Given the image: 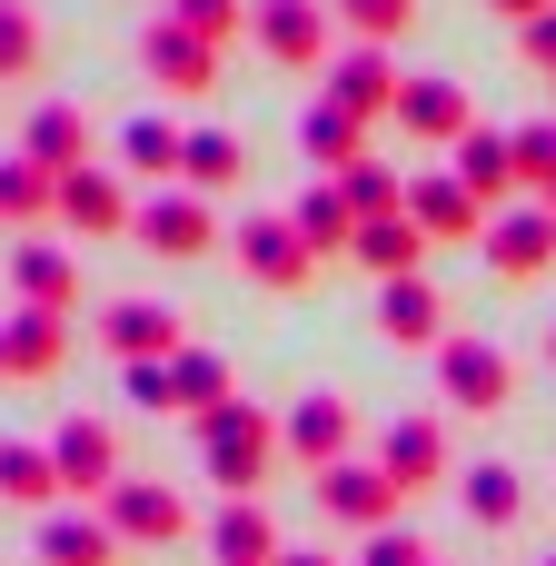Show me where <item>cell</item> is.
Instances as JSON below:
<instances>
[{
    "mask_svg": "<svg viewBox=\"0 0 556 566\" xmlns=\"http://www.w3.org/2000/svg\"><path fill=\"white\" fill-rule=\"evenodd\" d=\"M279 566H328V557H279Z\"/></svg>",
    "mask_w": 556,
    "mask_h": 566,
    "instance_id": "cell-43",
    "label": "cell"
},
{
    "mask_svg": "<svg viewBox=\"0 0 556 566\" xmlns=\"http://www.w3.org/2000/svg\"><path fill=\"white\" fill-rule=\"evenodd\" d=\"M209 547H219V566H279V527H269L259 497H229L209 517Z\"/></svg>",
    "mask_w": 556,
    "mask_h": 566,
    "instance_id": "cell-25",
    "label": "cell"
},
{
    "mask_svg": "<svg viewBox=\"0 0 556 566\" xmlns=\"http://www.w3.org/2000/svg\"><path fill=\"white\" fill-rule=\"evenodd\" d=\"M537 566H556V557H537Z\"/></svg>",
    "mask_w": 556,
    "mask_h": 566,
    "instance_id": "cell-46",
    "label": "cell"
},
{
    "mask_svg": "<svg viewBox=\"0 0 556 566\" xmlns=\"http://www.w3.org/2000/svg\"><path fill=\"white\" fill-rule=\"evenodd\" d=\"M40 566H119V527L99 507H50L40 517Z\"/></svg>",
    "mask_w": 556,
    "mask_h": 566,
    "instance_id": "cell-15",
    "label": "cell"
},
{
    "mask_svg": "<svg viewBox=\"0 0 556 566\" xmlns=\"http://www.w3.org/2000/svg\"><path fill=\"white\" fill-rule=\"evenodd\" d=\"M119 159H129L139 179H179V159H189V129H169V119L149 109V119H129V129H119Z\"/></svg>",
    "mask_w": 556,
    "mask_h": 566,
    "instance_id": "cell-30",
    "label": "cell"
},
{
    "mask_svg": "<svg viewBox=\"0 0 556 566\" xmlns=\"http://www.w3.org/2000/svg\"><path fill=\"white\" fill-rule=\"evenodd\" d=\"M398 119H408V139H438V149H458V139L478 129V109H468L458 80H408V90H398Z\"/></svg>",
    "mask_w": 556,
    "mask_h": 566,
    "instance_id": "cell-19",
    "label": "cell"
},
{
    "mask_svg": "<svg viewBox=\"0 0 556 566\" xmlns=\"http://www.w3.org/2000/svg\"><path fill=\"white\" fill-rule=\"evenodd\" d=\"M40 50H50V40H40V10H30V0H0V80H30Z\"/></svg>",
    "mask_w": 556,
    "mask_h": 566,
    "instance_id": "cell-35",
    "label": "cell"
},
{
    "mask_svg": "<svg viewBox=\"0 0 556 566\" xmlns=\"http://www.w3.org/2000/svg\"><path fill=\"white\" fill-rule=\"evenodd\" d=\"M289 229L308 239V259H358V209H348V189L338 179H318V189H298V209H289Z\"/></svg>",
    "mask_w": 556,
    "mask_h": 566,
    "instance_id": "cell-16",
    "label": "cell"
},
{
    "mask_svg": "<svg viewBox=\"0 0 556 566\" xmlns=\"http://www.w3.org/2000/svg\"><path fill=\"white\" fill-rule=\"evenodd\" d=\"M547 368H556V328H547Z\"/></svg>",
    "mask_w": 556,
    "mask_h": 566,
    "instance_id": "cell-45",
    "label": "cell"
},
{
    "mask_svg": "<svg viewBox=\"0 0 556 566\" xmlns=\"http://www.w3.org/2000/svg\"><path fill=\"white\" fill-rule=\"evenodd\" d=\"M169 20H189L199 40H219V50H229V40L249 30V0H169Z\"/></svg>",
    "mask_w": 556,
    "mask_h": 566,
    "instance_id": "cell-37",
    "label": "cell"
},
{
    "mask_svg": "<svg viewBox=\"0 0 556 566\" xmlns=\"http://www.w3.org/2000/svg\"><path fill=\"white\" fill-rule=\"evenodd\" d=\"M527 60H537V70H556V10H547V20H527Z\"/></svg>",
    "mask_w": 556,
    "mask_h": 566,
    "instance_id": "cell-41",
    "label": "cell"
},
{
    "mask_svg": "<svg viewBox=\"0 0 556 566\" xmlns=\"http://www.w3.org/2000/svg\"><path fill=\"white\" fill-rule=\"evenodd\" d=\"M20 159H40L50 179L90 169V119H80L70 99H40V109H30V129H20Z\"/></svg>",
    "mask_w": 556,
    "mask_h": 566,
    "instance_id": "cell-20",
    "label": "cell"
},
{
    "mask_svg": "<svg viewBox=\"0 0 556 566\" xmlns=\"http://www.w3.org/2000/svg\"><path fill=\"white\" fill-rule=\"evenodd\" d=\"M60 358H70V318H50V308L0 318V378H50Z\"/></svg>",
    "mask_w": 556,
    "mask_h": 566,
    "instance_id": "cell-17",
    "label": "cell"
},
{
    "mask_svg": "<svg viewBox=\"0 0 556 566\" xmlns=\"http://www.w3.org/2000/svg\"><path fill=\"white\" fill-rule=\"evenodd\" d=\"M458 179L478 189V209H507V189H527L517 179V129H468L458 139Z\"/></svg>",
    "mask_w": 556,
    "mask_h": 566,
    "instance_id": "cell-24",
    "label": "cell"
},
{
    "mask_svg": "<svg viewBox=\"0 0 556 566\" xmlns=\"http://www.w3.org/2000/svg\"><path fill=\"white\" fill-rule=\"evenodd\" d=\"M398 90H408V80H398V70H388V50H368V40H348V50L328 60V99H338V109H358V119H388V109H398Z\"/></svg>",
    "mask_w": 556,
    "mask_h": 566,
    "instance_id": "cell-12",
    "label": "cell"
},
{
    "mask_svg": "<svg viewBox=\"0 0 556 566\" xmlns=\"http://www.w3.org/2000/svg\"><path fill=\"white\" fill-rule=\"evenodd\" d=\"M119 368H149V358H179L189 338H179V318L159 308V298H119V308H99V328H90Z\"/></svg>",
    "mask_w": 556,
    "mask_h": 566,
    "instance_id": "cell-6",
    "label": "cell"
},
{
    "mask_svg": "<svg viewBox=\"0 0 556 566\" xmlns=\"http://www.w3.org/2000/svg\"><path fill=\"white\" fill-rule=\"evenodd\" d=\"M119 378H129V398H139V408H169V358H149V368H119Z\"/></svg>",
    "mask_w": 556,
    "mask_h": 566,
    "instance_id": "cell-40",
    "label": "cell"
},
{
    "mask_svg": "<svg viewBox=\"0 0 556 566\" xmlns=\"http://www.w3.org/2000/svg\"><path fill=\"white\" fill-rule=\"evenodd\" d=\"M487 10H497V20H517V30H527V20H547L556 0H487Z\"/></svg>",
    "mask_w": 556,
    "mask_h": 566,
    "instance_id": "cell-42",
    "label": "cell"
},
{
    "mask_svg": "<svg viewBox=\"0 0 556 566\" xmlns=\"http://www.w3.org/2000/svg\"><path fill=\"white\" fill-rule=\"evenodd\" d=\"M547 259H556V209H547V199L487 219V269H497V279H537Z\"/></svg>",
    "mask_w": 556,
    "mask_h": 566,
    "instance_id": "cell-11",
    "label": "cell"
},
{
    "mask_svg": "<svg viewBox=\"0 0 556 566\" xmlns=\"http://www.w3.org/2000/svg\"><path fill=\"white\" fill-rule=\"evenodd\" d=\"M338 189H348V209H358V219H408V179H398V169H378V159H358Z\"/></svg>",
    "mask_w": 556,
    "mask_h": 566,
    "instance_id": "cell-34",
    "label": "cell"
},
{
    "mask_svg": "<svg viewBox=\"0 0 556 566\" xmlns=\"http://www.w3.org/2000/svg\"><path fill=\"white\" fill-rule=\"evenodd\" d=\"M129 239H139L149 259H199V249H219V219H209L199 189H159V199H139Z\"/></svg>",
    "mask_w": 556,
    "mask_h": 566,
    "instance_id": "cell-5",
    "label": "cell"
},
{
    "mask_svg": "<svg viewBox=\"0 0 556 566\" xmlns=\"http://www.w3.org/2000/svg\"><path fill=\"white\" fill-rule=\"evenodd\" d=\"M229 249H239V269H249L259 289H279V298H289V289H308V269H318V259H308V239H298L289 219H249Z\"/></svg>",
    "mask_w": 556,
    "mask_h": 566,
    "instance_id": "cell-9",
    "label": "cell"
},
{
    "mask_svg": "<svg viewBox=\"0 0 556 566\" xmlns=\"http://www.w3.org/2000/svg\"><path fill=\"white\" fill-rule=\"evenodd\" d=\"M318 497H328V517H348V527H368V537L398 527V507H408V497L388 488V468H328Z\"/></svg>",
    "mask_w": 556,
    "mask_h": 566,
    "instance_id": "cell-22",
    "label": "cell"
},
{
    "mask_svg": "<svg viewBox=\"0 0 556 566\" xmlns=\"http://www.w3.org/2000/svg\"><path fill=\"white\" fill-rule=\"evenodd\" d=\"M0 497H10V507H50V497H70V488H60V458L0 438Z\"/></svg>",
    "mask_w": 556,
    "mask_h": 566,
    "instance_id": "cell-29",
    "label": "cell"
},
{
    "mask_svg": "<svg viewBox=\"0 0 556 566\" xmlns=\"http://www.w3.org/2000/svg\"><path fill=\"white\" fill-rule=\"evenodd\" d=\"M537 199H547V209H556V179H547V189H537Z\"/></svg>",
    "mask_w": 556,
    "mask_h": 566,
    "instance_id": "cell-44",
    "label": "cell"
},
{
    "mask_svg": "<svg viewBox=\"0 0 556 566\" xmlns=\"http://www.w3.org/2000/svg\"><path fill=\"white\" fill-rule=\"evenodd\" d=\"M189 428H199V458H209V478H219L229 497L269 488V468H279V448H289V438H279L259 408H239V398H229V408H209V418H189Z\"/></svg>",
    "mask_w": 556,
    "mask_h": 566,
    "instance_id": "cell-1",
    "label": "cell"
},
{
    "mask_svg": "<svg viewBox=\"0 0 556 566\" xmlns=\"http://www.w3.org/2000/svg\"><path fill=\"white\" fill-rule=\"evenodd\" d=\"M50 458H60V488L90 507V497H109L119 488V438L99 428V418H70L60 438H50Z\"/></svg>",
    "mask_w": 556,
    "mask_h": 566,
    "instance_id": "cell-10",
    "label": "cell"
},
{
    "mask_svg": "<svg viewBox=\"0 0 556 566\" xmlns=\"http://www.w3.org/2000/svg\"><path fill=\"white\" fill-rule=\"evenodd\" d=\"M378 328H388L398 348H448V298H438L428 279H388V289H378Z\"/></svg>",
    "mask_w": 556,
    "mask_h": 566,
    "instance_id": "cell-21",
    "label": "cell"
},
{
    "mask_svg": "<svg viewBox=\"0 0 556 566\" xmlns=\"http://www.w3.org/2000/svg\"><path fill=\"white\" fill-rule=\"evenodd\" d=\"M358 566H438V557L418 547V527H378V537H368V557H358Z\"/></svg>",
    "mask_w": 556,
    "mask_h": 566,
    "instance_id": "cell-39",
    "label": "cell"
},
{
    "mask_svg": "<svg viewBox=\"0 0 556 566\" xmlns=\"http://www.w3.org/2000/svg\"><path fill=\"white\" fill-rule=\"evenodd\" d=\"M99 517L119 527V547H179V537H189V507H179L169 488H149V478H119V488L99 497Z\"/></svg>",
    "mask_w": 556,
    "mask_h": 566,
    "instance_id": "cell-7",
    "label": "cell"
},
{
    "mask_svg": "<svg viewBox=\"0 0 556 566\" xmlns=\"http://www.w3.org/2000/svg\"><path fill=\"white\" fill-rule=\"evenodd\" d=\"M298 149H308L328 179H348V169L368 159V119H358V109H338V99H308V119H298Z\"/></svg>",
    "mask_w": 556,
    "mask_h": 566,
    "instance_id": "cell-23",
    "label": "cell"
},
{
    "mask_svg": "<svg viewBox=\"0 0 556 566\" xmlns=\"http://www.w3.org/2000/svg\"><path fill=\"white\" fill-rule=\"evenodd\" d=\"M348 428H358V418H348V398H298L279 438H289V458H298V468H318V478H328V468H348Z\"/></svg>",
    "mask_w": 556,
    "mask_h": 566,
    "instance_id": "cell-18",
    "label": "cell"
},
{
    "mask_svg": "<svg viewBox=\"0 0 556 566\" xmlns=\"http://www.w3.org/2000/svg\"><path fill=\"white\" fill-rule=\"evenodd\" d=\"M10 289H20V308H50V318H70V298H80V269H70L60 249H10Z\"/></svg>",
    "mask_w": 556,
    "mask_h": 566,
    "instance_id": "cell-26",
    "label": "cell"
},
{
    "mask_svg": "<svg viewBox=\"0 0 556 566\" xmlns=\"http://www.w3.org/2000/svg\"><path fill=\"white\" fill-rule=\"evenodd\" d=\"M139 70H149L169 99H199V90H219V40H199L189 20H169V10H159V20L139 30Z\"/></svg>",
    "mask_w": 556,
    "mask_h": 566,
    "instance_id": "cell-4",
    "label": "cell"
},
{
    "mask_svg": "<svg viewBox=\"0 0 556 566\" xmlns=\"http://www.w3.org/2000/svg\"><path fill=\"white\" fill-rule=\"evenodd\" d=\"M458 497H468V517H478V527H517V517H527V488H517V468H497V458H487V468H468V478H458Z\"/></svg>",
    "mask_w": 556,
    "mask_h": 566,
    "instance_id": "cell-32",
    "label": "cell"
},
{
    "mask_svg": "<svg viewBox=\"0 0 556 566\" xmlns=\"http://www.w3.org/2000/svg\"><path fill=\"white\" fill-rule=\"evenodd\" d=\"M60 219L80 229V239H129V219H139V199L109 179V169H70L60 179Z\"/></svg>",
    "mask_w": 556,
    "mask_h": 566,
    "instance_id": "cell-13",
    "label": "cell"
},
{
    "mask_svg": "<svg viewBox=\"0 0 556 566\" xmlns=\"http://www.w3.org/2000/svg\"><path fill=\"white\" fill-rule=\"evenodd\" d=\"M169 408H179V418H209V408H229V368H219L209 348H179V358H169Z\"/></svg>",
    "mask_w": 556,
    "mask_h": 566,
    "instance_id": "cell-31",
    "label": "cell"
},
{
    "mask_svg": "<svg viewBox=\"0 0 556 566\" xmlns=\"http://www.w3.org/2000/svg\"><path fill=\"white\" fill-rule=\"evenodd\" d=\"M428 249H438V239H428L418 219H368V229H358V259H368L378 279H418Z\"/></svg>",
    "mask_w": 556,
    "mask_h": 566,
    "instance_id": "cell-27",
    "label": "cell"
},
{
    "mask_svg": "<svg viewBox=\"0 0 556 566\" xmlns=\"http://www.w3.org/2000/svg\"><path fill=\"white\" fill-rule=\"evenodd\" d=\"M328 10H338L368 50H388V40H408V30H418V0H328Z\"/></svg>",
    "mask_w": 556,
    "mask_h": 566,
    "instance_id": "cell-36",
    "label": "cell"
},
{
    "mask_svg": "<svg viewBox=\"0 0 556 566\" xmlns=\"http://www.w3.org/2000/svg\"><path fill=\"white\" fill-rule=\"evenodd\" d=\"M239 179H249V149H239L229 129H189V159H179V189H199V199H209V189H239Z\"/></svg>",
    "mask_w": 556,
    "mask_h": 566,
    "instance_id": "cell-28",
    "label": "cell"
},
{
    "mask_svg": "<svg viewBox=\"0 0 556 566\" xmlns=\"http://www.w3.org/2000/svg\"><path fill=\"white\" fill-rule=\"evenodd\" d=\"M50 209H60V179H50L40 159H0V219L30 229V219H50Z\"/></svg>",
    "mask_w": 556,
    "mask_h": 566,
    "instance_id": "cell-33",
    "label": "cell"
},
{
    "mask_svg": "<svg viewBox=\"0 0 556 566\" xmlns=\"http://www.w3.org/2000/svg\"><path fill=\"white\" fill-rule=\"evenodd\" d=\"M438 398L468 408V418H497V408L517 398V358L487 348V338H448V348H438Z\"/></svg>",
    "mask_w": 556,
    "mask_h": 566,
    "instance_id": "cell-2",
    "label": "cell"
},
{
    "mask_svg": "<svg viewBox=\"0 0 556 566\" xmlns=\"http://www.w3.org/2000/svg\"><path fill=\"white\" fill-rule=\"evenodd\" d=\"M517 179H527V189H547V179H556V119L517 129Z\"/></svg>",
    "mask_w": 556,
    "mask_h": 566,
    "instance_id": "cell-38",
    "label": "cell"
},
{
    "mask_svg": "<svg viewBox=\"0 0 556 566\" xmlns=\"http://www.w3.org/2000/svg\"><path fill=\"white\" fill-rule=\"evenodd\" d=\"M378 468H388V488H398V497L438 488V478H448V428H438V418H398V428L378 438Z\"/></svg>",
    "mask_w": 556,
    "mask_h": 566,
    "instance_id": "cell-14",
    "label": "cell"
},
{
    "mask_svg": "<svg viewBox=\"0 0 556 566\" xmlns=\"http://www.w3.org/2000/svg\"><path fill=\"white\" fill-rule=\"evenodd\" d=\"M328 0H259L249 10V40H259V60H279V70H328L338 50H328Z\"/></svg>",
    "mask_w": 556,
    "mask_h": 566,
    "instance_id": "cell-3",
    "label": "cell"
},
{
    "mask_svg": "<svg viewBox=\"0 0 556 566\" xmlns=\"http://www.w3.org/2000/svg\"><path fill=\"white\" fill-rule=\"evenodd\" d=\"M408 219H418L428 239H487V209H478V189H468L458 169H418V179H408Z\"/></svg>",
    "mask_w": 556,
    "mask_h": 566,
    "instance_id": "cell-8",
    "label": "cell"
}]
</instances>
